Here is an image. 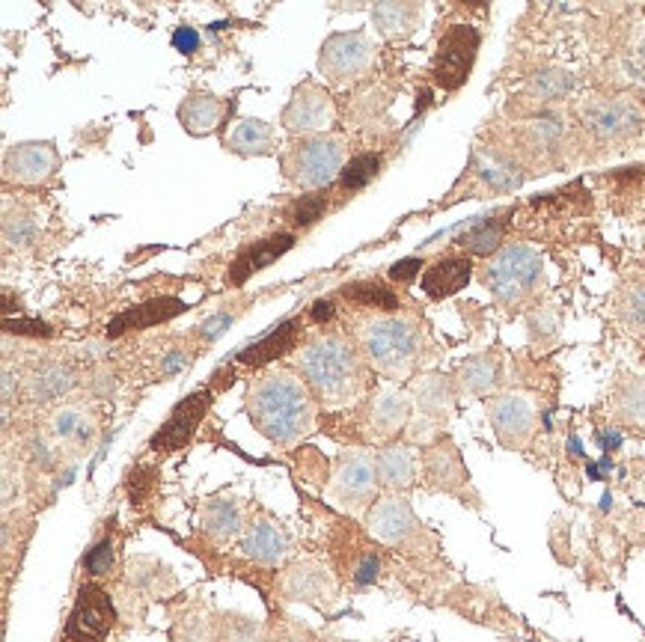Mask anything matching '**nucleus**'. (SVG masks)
Wrapping results in <instances>:
<instances>
[{"label":"nucleus","mask_w":645,"mask_h":642,"mask_svg":"<svg viewBox=\"0 0 645 642\" xmlns=\"http://www.w3.org/2000/svg\"><path fill=\"white\" fill-rule=\"evenodd\" d=\"M407 420V399L402 393H381L372 404V425L378 435H393Z\"/></svg>","instance_id":"29"},{"label":"nucleus","mask_w":645,"mask_h":642,"mask_svg":"<svg viewBox=\"0 0 645 642\" xmlns=\"http://www.w3.org/2000/svg\"><path fill=\"white\" fill-rule=\"evenodd\" d=\"M229 316H215V319L208 321L206 328H203V333H206L208 340H218L220 336V331H223V328H229Z\"/></svg>","instance_id":"47"},{"label":"nucleus","mask_w":645,"mask_h":642,"mask_svg":"<svg viewBox=\"0 0 645 642\" xmlns=\"http://www.w3.org/2000/svg\"><path fill=\"white\" fill-rule=\"evenodd\" d=\"M613 411L622 423L645 425V381H624L613 395Z\"/></svg>","instance_id":"30"},{"label":"nucleus","mask_w":645,"mask_h":642,"mask_svg":"<svg viewBox=\"0 0 645 642\" xmlns=\"http://www.w3.org/2000/svg\"><path fill=\"white\" fill-rule=\"evenodd\" d=\"M583 123L592 128L598 137L607 140H622L640 131L643 116L634 104L624 99H595V102L583 104Z\"/></svg>","instance_id":"11"},{"label":"nucleus","mask_w":645,"mask_h":642,"mask_svg":"<svg viewBox=\"0 0 645 642\" xmlns=\"http://www.w3.org/2000/svg\"><path fill=\"white\" fill-rule=\"evenodd\" d=\"M375 467H378V479L387 488H407L416 477V458L407 446H387Z\"/></svg>","instance_id":"24"},{"label":"nucleus","mask_w":645,"mask_h":642,"mask_svg":"<svg viewBox=\"0 0 645 642\" xmlns=\"http://www.w3.org/2000/svg\"><path fill=\"white\" fill-rule=\"evenodd\" d=\"M615 312L619 319L631 328V331H645V286H631L619 295L615 301Z\"/></svg>","instance_id":"34"},{"label":"nucleus","mask_w":645,"mask_h":642,"mask_svg":"<svg viewBox=\"0 0 645 642\" xmlns=\"http://www.w3.org/2000/svg\"><path fill=\"white\" fill-rule=\"evenodd\" d=\"M173 45H176L182 54H194L199 48V33L194 27H178L173 33Z\"/></svg>","instance_id":"43"},{"label":"nucleus","mask_w":645,"mask_h":642,"mask_svg":"<svg viewBox=\"0 0 645 642\" xmlns=\"http://www.w3.org/2000/svg\"><path fill=\"white\" fill-rule=\"evenodd\" d=\"M488 416L497 440L503 446H509V449L527 446V440L532 437V428H535V408H532L530 395L523 393L497 395L491 402Z\"/></svg>","instance_id":"9"},{"label":"nucleus","mask_w":645,"mask_h":642,"mask_svg":"<svg viewBox=\"0 0 645 642\" xmlns=\"http://www.w3.org/2000/svg\"><path fill=\"white\" fill-rule=\"evenodd\" d=\"M211 402H215V390H197V393L182 399L176 404V411L170 414V420L152 437V449H158V452H173V449H182L185 444H191V437H194V432L203 423V416L208 414Z\"/></svg>","instance_id":"10"},{"label":"nucleus","mask_w":645,"mask_h":642,"mask_svg":"<svg viewBox=\"0 0 645 642\" xmlns=\"http://www.w3.org/2000/svg\"><path fill=\"white\" fill-rule=\"evenodd\" d=\"M301 372L324 402H345L360 390V360L345 340L322 336L301 352Z\"/></svg>","instance_id":"2"},{"label":"nucleus","mask_w":645,"mask_h":642,"mask_svg":"<svg viewBox=\"0 0 645 642\" xmlns=\"http://www.w3.org/2000/svg\"><path fill=\"white\" fill-rule=\"evenodd\" d=\"M470 274H473V268H470L468 260H440L423 274V291L431 301H444V298H452L456 291L468 286Z\"/></svg>","instance_id":"19"},{"label":"nucleus","mask_w":645,"mask_h":642,"mask_svg":"<svg viewBox=\"0 0 645 642\" xmlns=\"http://www.w3.org/2000/svg\"><path fill=\"white\" fill-rule=\"evenodd\" d=\"M414 512L402 497H387L369 512V532L384 544H402L414 532Z\"/></svg>","instance_id":"15"},{"label":"nucleus","mask_w":645,"mask_h":642,"mask_svg":"<svg viewBox=\"0 0 645 642\" xmlns=\"http://www.w3.org/2000/svg\"><path fill=\"white\" fill-rule=\"evenodd\" d=\"M114 622L116 610L111 595L99 586H81L66 633L72 642H102L111 633Z\"/></svg>","instance_id":"7"},{"label":"nucleus","mask_w":645,"mask_h":642,"mask_svg":"<svg viewBox=\"0 0 645 642\" xmlns=\"http://www.w3.org/2000/svg\"><path fill=\"white\" fill-rule=\"evenodd\" d=\"M572 90V78L565 72H541L535 81L530 83V93L539 99V102H553L560 99L562 93Z\"/></svg>","instance_id":"37"},{"label":"nucleus","mask_w":645,"mask_h":642,"mask_svg":"<svg viewBox=\"0 0 645 642\" xmlns=\"http://www.w3.org/2000/svg\"><path fill=\"white\" fill-rule=\"evenodd\" d=\"M503 220L497 218H485L479 220L476 227H470L461 239H458V244L464 250H470V253H476V256H488V253H494V250L499 248V241H503Z\"/></svg>","instance_id":"31"},{"label":"nucleus","mask_w":645,"mask_h":642,"mask_svg":"<svg viewBox=\"0 0 645 642\" xmlns=\"http://www.w3.org/2000/svg\"><path fill=\"white\" fill-rule=\"evenodd\" d=\"M241 550L247 553L250 560L262 562V565H274L286 557L289 550V539L277 524L270 520H256L253 527L247 529V536L241 541Z\"/></svg>","instance_id":"18"},{"label":"nucleus","mask_w":645,"mask_h":642,"mask_svg":"<svg viewBox=\"0 0 645 642\" xmlns=\"http://www.w3.org/2000/svg\"><path fill=\"white\" fill-rule=\"evenodd\" d=\"M312 319H315V321H331L333 319V301L312 303Z\"/></svg>","instance_id":"48"},{"label":"nucleus","mask_w":645,"mask_h":642,"mask_svg":"<svg viewBox=\"0 0 645 642\" xmlns=\"http://www.w3.org/2000/svg\"><path fill=\"white\" fill-rule=\"evenodd\" d=\"M178 366H185V357H182V354H170L164 363V372H176Z\"/></svg>","instance_id":"50"},{"label":"nucleus","mask_w":645,"mask_h":642,"mask_svg":"<svg viewBox=\"0 0 645 642\" xmlns=\"http://www.w3.org/2000/svg\"><path fill=\"white\" fill-rule=\"evenodd\" d=\"M375 479H378V467L366 452H348L339 458V467L333 473V494L343 503H366L372 497Z\"/></svg>","instance_id":"12"},{"label":"nucleus","mask_w":645,"mask_h":642,"mask_svg":"<svg viewBox=\"0 0 645 642\" xmlns=\"http://www.w3.org/2000/svg\"><path fill=\"white\" fill-rule=\"evenodd\" d=\"M479 51V31L470 24H456L444 33V39L437 45L435 60V81L444 90H458L468 81L473 60Z\"/></svg>","instance_id":"6"},{"label":"nucleus","mask_w":645,"mask_h":642,"mask_svg":"<svg viewBox=\"0 0 645 642\" xmlns=\"http://www.w3.org/2000/svg\"><path fill=\"white\" fill-rule=\"evenodd\" d=\"M372 19L387 36H395V33L411 31V24H414L416 19V10L414 7H407V3H378L372 10Z\"/></svg>","instance_id":"32"},{"label":"nucleus","mask_w":645,"mask_h":642,"mask_svg":"<svg viewBox=\"0 0 645 642\" xmlns=\"http://www.w3.org/2000/svg\"><path fill=\"white\" fill-rule=\"evenodd\" d=\"M419 265H423V260H402V262H395L393 268H390V277H393L395 283L414 280L416 274H419Z\"/></svg>","instance_id":"44"},{"label":"nucleus","mask_w":645,"mask_h":642,"mask_svg":"<svg viewBox=\"0 0 645 642\" xmlns=\"http://www.w3.org/2000/svg\"><path fill=\"white\" fill-rule=\"evenodd\" d=\"M298 336H301V324H298V321H283L280 328L274 333H268L265 340L244 348V352L239 354V360L244 363V366H262V363L277 360V357H283V354L289 352L291 345L298 342Z\"/></svg>","instance_id":"23"},{"label":"nucleus","mask_w":645,"mask_h":642,"mask_svg":"<svg viewBox=\"0 0 645 642\" xmlns=\"http://www.w3.org/2000/svg\"><path fill=\"white\" fill-rule=\"evenodd\" d=\"M229 149L239 156H268L274 149V128L262 119H241L229 135Z\"/></svg>","instance_id":"25"},{"label":"nucleus","mask_w":645,"mask_h":642,"mask_svg":"<svg viewBox=\"0 0 645 642\" xmlns=\"http://www.w3.org/2000/svg\"><path fill=\"white\" fill-rule=\"evenodd\" d=\"M74 423H78V414H72V411H62V414H57V420H54V428H57V435L69 437L74 432Z\"/></svg>","instance_id":"46"},{"label":"nucleus","mask_w":645,"mask_h":642,"mask_svg":"<svg viewBox=\"0 0 645 642\" xmlns=\"http://www.w3.org/2000/svg\"><path fill=\"white\" fill-rule=\"evenodd\" d=\"M324 206H327V199H324L322 194H307V197H301L291 206V220H295L298 227H310L312 220L322 218Z\"/></svg>","instance_id":"39"},{"label":"nucleus","mask_w":645,"mask_h":642,"mask_svg":"<svg viewBox=\"0 0 645 642\" xmlns=\"http://www.w3.org/2000/svg\"><path fill=\"white\" fill-rule=\"evenodd\" d=\"M203 529H206L215 541L232 539L241 529L239 503H232V500H211V503L203 508Z\"/></svg>","instance_id":"26"},{"label":"nucleus","mask_w":645,"mask_h":642,"mask_svg":"<svg viewBox=\"0 0 645 642\" xmlns=\"http://www.w3.org/2000/svg\"><path fill=\"white\" fill-rule=\"evenodd\" d=\"M3 331L19 333V336H51V328L39 319H19V321H3Z\"/></svg>","instance_id":"41"},{"label":"nucleus","mask_w":645,"mask_h":642,"mask_svg":"<svg viewBox=\"0 0 645 642\" xmlns=\"http://www.w3.org/2000/svg\"><path fill=\"white\" fill-rule=\"evenodd\" d=\"M601 446L607 452H613V449L622 446V435H619V432H607V435H601Z\"/></svg>","instance_id":"49"},{"label":"nucleus","mask_w":645,"mask_h":642,"mask_svg":"<svg viewBox=\"0 0 645 642\" xmlns=\"http://www.w3.org/2000/svg\"><path fill=\"white\" fill-rule=\"evenodd\" d=\"M416 402L419 408L426 411V414H447V408L452 404V395H449V387L444 383V378H426V381L419 383V390H416Z\"/></svg>","instance_id":"35"},{"label":"nucleus","mask_w":645,"mask_h":642,"mask_svg":"<svg viewBox=\"0 0 645 642\" xmlns=\"http://www.w3.org/2000/svg\"><path fill=\"white\" fill-rule=\"evenodd\" d=\"M295 239H291L289 232H280V236H270V239H262L256 244H250L244 253H239V260L232 262V268H229V283L232 286H241V283L253 277L256 271L268 268L270 262H277L283 253H289Z\"/></svg>","instance_id":"16"},{"label":"nucleus","mask_w":645,"mask_h":642,"mask_svg":"<svg viewBox=\"0 0 645 642\" xmlns=\"http://www.w3.org/2000/svg\"><path fill=\"white\" fill-rule=\"evenodd\" d=\"M372 42L366 33H336L324 42L322 48V72L333 83H345L364 74L372 62Z\"/></svg>","instance_id":"8"},{"label":"nucleus","mask_w":645,"mask_h":642,"mask_svg":"<svg viewBox=\"0 0 645 642\" xmlns=\"http://www.w3.org/2000/svg\"><path fill=\"white\" fill-rule=\"evenodd\" d=\"M333 119V102L331 95L324 93L315 83H303L295 93L286 111H283V125L289 131H319Z\"/></svg>","instance_id":"13"},{"label":"nucleus","mask_w":645,"mask_h":642,"mask_svg":"<svg viewBox=\"0 0 645 642\" xmlns=\"http://www.w3.org/2000/svg\"><path fill=\"white\" fill-rule=\"evenodd\" d=\"M69 372H62L60 366H51V369H42L36 378H33V395H39V399H51V395L62 393V390H69Z\"/></svg>","instance_id":"38"},{"label":"nucleus","mask_w":645,"mask_h":642,"mask_svg":"<svg viewBox=\"0 0 645 642\" xmlns=\"http://www.w3.org/2000/svg\"><path fill=\"white\" fill-rule=\"evenodd\" d=\"M283 592L289 595L291 601L322 604L333 595V581L327 577V571L324 569L312 565V562H303V565H295V569L286 574Z\"/></svg>","instance_id":"17"},{"label":"nucleus","mask_w":645,"mask_h":642,"mask_svg":"<svg viewBox=\"0 0 645 642\" xmlns=\"http://www.w3.org/2000/svg\"><path fill=\"white\" fill-rule=\"evenodd\" d=\"M247 411L262 435L280 446L295 444L298 437L307 435L315 416L307 387L289 372H270L253 383Z\"/></svg>","instance_id":"1"},{"label":"nucleus","mask_w":645,"mask_h":642,"mask_svg":"<svg viewBox=\"0 0 645 642\" xmlns=\"http://www.w3.org/2000/svg\"><path fill=\"white\" fill-rule=\"evenodd\" d=\"M499 381V360L497 357H473L461 366V372H458V383H461V390H468L473 395H482L494 390Z\"/></svg>","instance_id":"27"},{"label":"nucleus","mask_w":645,"mask_h":642,"mask_svg":"<svg viewBox=\"0 0 645 642\" xmlns=\"http://www.w3.org/2000/svg\"><path fill=\"white\" fill-rule=\"evenodd\" d=\"M378 167H381V158L378 156H369V152H366V156H357L343 167L339 182H343L345 191H360V187H366L372 182L375 173H378Z\"/></svg>","instance_id":"36"},{"label":"nucleus","mask_w":645,"mask_h":642,"mask_svg":"<svg viewBox=\"0 0 645 642\" xmlns=\"http://www.w3.org/2000/svg\"><path fill=\"white\" fill-rule=\"evenodd\" d=\"M426 477L435 488H444V491H458V488L468 482V473H464V465L458 458L456 446L452 444H437L431 452L426 456Z\"/></svg>","instance_id":"21"},{"label":"nucleus","mask_w":645,"mask_h":642,"mask_svg":"<svg viewBox=\"0 0 645 642\" xmlns=\"http://www.w3.org/2000/svg\"><path fill=\"white\" fill-rule=\"evenodd\" d=\"M178 642H211V631L203 619H187L176 631Z\"/></svg>","instance_id":"42"},{"label":"nucleus","mask_w":645,"mask_h":642,"mask_svg":"<svg viewBox=\"0 0 645 642\" xmlns=\"http://www.w3.org/2000/svg\"><path fill=\"white\" fill-rule=\"evenodd\" d=\"M286 176L301 187H324L343 176V144L333 137H319L295 146L286 156Z\"/></svg>","instance_id":"5"},{"label":"nucleus","mask_w":645,"mask_h":642,"mask_svg":"<svg viewBox=\"0 0 645 642\" xmlns=\"http://www.w3.org/2000/svg\"><path fill=\"white\" fill-rule=\"evenodd\" d=\"M57 164V149L51 144H21L7 152V179L36 185L54 173Z\"/></svg>","instance_id":"14"},{"label":"nucleus","mask_w":645,"mask_h":642,"mask_svg":"<svg viewBox=\"0 0 645 642\" xmlns=\"http://www.w3.org/2000/svg\"><path fill=\"white\" fill-rule=\"evenodd\" d=\"M541 280V256L523 244L503 248L485 268V286L499 303H518Z\"/></svg>","instance_id":"4"},{"label":"nucleus","mask_w":645,"mask_h":642,"mask_svg":"<svg viewBox=\"0 0 645 642\" xmlns=\"http://www.w3.org/2000/svg\"><path fill=\"white\" fill-rule=\"evenodd\" d=\"M568 449H572L574 458H583V446H580V440H577V437H572V440H568Z\"/></svg>","instance_id":"51"},{"label":"nucleus","mask_w":645,"mask_h":642,"mask_svg":"<svg viewBox=\"0 0 645 642\" xmlns=\"http://www.w3.org/2000/svg\"><path fill=\"white\" fill-rule=\"evenodd\" d=\"M476 176L488 187H494V191H509V187L520 185L518 170L506 158L497 156V152H488V149H482L476 156Z\"/></svg>","instance_id":"28"},{"label":"nucleus","mask_w":645,"mask_h":642,"mask_svg":"<svg viewBox=\"0 0 645 642\" xmlns=\"http://www.w3.org/2000/svg\"><path fill=\"white\" fill-rule=\"evenodd\" d=\"M178 119L185 125L191 135H211L223 119V104L220 99L208 93L187 95L182 107H178Z\"/></svg>","instance_id":"22"},{"label":"nucleus","mask_w":645,"mask_h":642,"mask_svg":"<svg viewBox=\"0 0 645 642\" xmlns=\"http://www.w3.org/2000/svg\"><path fill=\"white\" fill-rule=\"evenodd\" d=\"M111 569H114V541L104 539L87 553V571L93 577H104V574H111Z\"/></svg>","instance_id":"40"},{"label":"nucleus","mask_w":645,"mask_h":642,"mask_svg":"<svg viewBox=\"0 0 645 642\" xmlns=\"http://www.w3.org/2000/svg\"><path fill=\"white\" fill-rule=\"evenodd\" d=\"M345 298H352L354 303H364V307H375V310L393 312L399 310V298L393 291L384 289L381 283H354L348 289H343Z\"/></svg>","instance_id":"33"},{"label":"nucleus","mask_w":645,"mask_h":642,"mask_svg":"<svg viewBox=\"0 0 645 642\" xmlns=\"http://www.w3.org/2000/svg\"><path fill=\"white\" fill-rule=\"evenodd\" d=\"M178 312H185V303L178 298H158V301H146L140 307H131V310L119 312V319L107 328L111 336H119V333L131 331V328H152V324H161V321L176 319Z\"/></svg>","instance_id":"20"},{"label":"nucleus","mask_w":645,"mask_h":642,"mask_svg":"<svg viewBox=\"0 0 645 642\" xmlns=\"http://www.w3.org/2000/svg\"><path fill=\"white\" fill-rule=\"evenodd\" d=\"M375 574H378V560H375L372 553H366L364 562L354 569V583H360V586H366V583L375 581Z\"/></svg>","instance_id":"45"},{"label":"nucleus","mask_w":645,"mask_h":642,"mask_svg":"<svg viewBox=\"0 0 645 642\" xmlns=\"http://www.w3.org/2000/svg\"><path fill=\"white\" fill-rule=\"evenodd\" d=\"M610 503H613V497H610V494H603V500H601V508H603V512H607V508H610Z\"/></svg>","instance_id":"52"},{"label":"nucleus","mask_w":645,"mask_h":642,"mask_svg":"<svg viewBox=\"0 0 645 642\" xmlns=\"http://www.w3.org/2000/svg\"><path fill=\"white\" fill-rule=\"evenodd\" d=\"M360 345L378 372L402 378L414 366V357L419 352V331H416L414 321L399 319V316L375 319L364 324Z\"/></svg>","instance_id":"3"}]
</instances>
